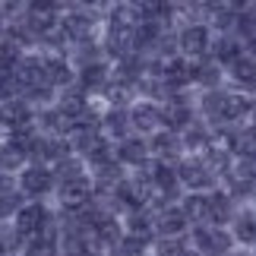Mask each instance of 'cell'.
<instances>
[{
	"mask_svg": "<svg viewBox=\"0 0 256 256\" xmlns=\"http://www.w3.org/2000/svg\"><path fill=\"white\" fill-rule=\"evenodd\" d=\"M212 28L206 22H180L174 26V42H177V54L184 57V60H202V57H209V44H212Z\"/></svg>",
	"mask_w": 256,
	"mask_h": 256,
	"instance_id": "1",
	"label": "cell"
},
{
	"mask_svg": "<svg viewBox=\"0 0 256 256\" xmlns=\"http://www.w3.org/2000/svg\"><path fill=\"white\" fill-rule=\"evenodd\" d=\"M54 186H57V180H54L51 168H42V164H26L16 174V190L22 193L26 202H51Z\"/></svg>",
	"mask_w": 256,
	"mask_h": 256,
	"instance_id": "2",
	"label": "cell"
},
{
	"mask_svg": "<svg viewBox=\"0 0 256 256\" xmlns=\"http://www.w3.org/2000/svg\"><path fill=\"white\" fill-rule=\"evenodd\" d=\"M186 244L196 256H228L234 250V240L224 228H212V224H196L186 231Z\"/></svg>",
	"mask_w": 256,
	"mask_h": 256,
	"instance_id": "3",
	"label": "cell"
},
{
	"mask_svg": "<svg viewBox=\"0 0 256 256\" xmlns=\"http://www.w3.org/2000/svg\"><path fill=\"white\" fill-rule=\"evenodd\" d=\"M51 212H54L51 202H26L22 209L10 218V228H13V234L19 240L28 244L32 238H38V231H42V224L51 218Z\"/></svg>",
	"mask_w": 256,
	"mask_h": 256,
	"instance_id": "4",
	"label": "cell"
},
{
	"mask_svg": "<svg viewBox=\"0 0 256 256\" xmlns=\"http://www.w3.org/2000/svg\"><path fill=\"white\" fill-rule=\"evenodd\" d=\"M177 184H180L184 193H212L215 186H218V177L206 168V162L184 158L177 164Z\"/></svg>",
	"mask_w": 256,
	"mask_h": 256,
	"instance_id": "5",
	"label": "cell"
},
{
	"mask_svg": "<svg viewBox=\"0 0 256 256\" xmlns=\"http://www.w3.org/2000/svg\"><path fill=\"white\" fill-rule=\"evenodd\" d=\"M126 120H130L133 136H142V140H149L152 133L162 130V104L136 98V102L126 108Z\"/></svg>",
	"mask_w": 256,
	"mask_h": 256,
	"instance_id": "6",
	"label": "cell"
},
{
	"mask_svg": "<svg viewBox=\"0 0 256 256\" xmlns=\"http://www.w3.org/2000/svg\"><path fill=\"white\" fill-rule=\"evenodd\" d=\"M42 80L48 88L64 92V88H70L76 82V70L64 54H42Z\"/></svg>",
	"mask_w": 256,
	"mask_h": 256,
	"instance_id": "7",
	"label": "cell"
},
{
	"mask_svg": "<svg viewBox=\"0 0 256 256\" xmlns=\"http://www.w3.org/2000/svg\"><path fill=\"white\" fill-rule=\"evenodd\" d=\"M149 158L152 162H164V164H180L184 162V149H180V136L171 133V130H158V133H152L149 140Z\"/></svg>",
	"mask_w": 256,
	"mask_h": 256,
	"instance_id": "8",
	"label": "cell"
},
{
	"mask_svg": "<svg viewBox=\"0 0 256 256\" xmlns=\"http://www.w3.org/2000/svg\"><path fill=\"white\" fill-rule=\"evenodd\" d=\"M114 158L124 171H136V168H146L152 158H149V142L142 136H126L114 146Z\"/></svg>",
	"mask_w": 256,
	"mask_h": 256,
	"instance_id": "9",
	"label": "cell"
},
{
	"mask_svg": "<svg viewBox=\"0 0 256 256\" xmlns=\"http://www.w3.org/2000/svg\"><path fill=\"white\" fill-rule=\"evenodd\" d=\"M35 124V111L28 108L22 98H13V102L0 104V133L10 136V133H19L26 126Z\"/></svg>",
	"mask_w": 256,
	"mask_h": 256,
	"instance_id": "10",
	"label": "cell"
},
{
	"mask_svg": "<svg viewBox=\"0 0 256 256\" xmlns=\"http://www.w3.org/2000/svg\"><path fill=\"white\" fill-rule=\"evenodd\" d=\"M206 200H209V218H206V224H212V228H224V231H228L240 206L234 202L231 196L222 190V186H215L212 193H206Z\"/></svg>",
	"mask_w": 256,
	"mask_h": 256,
	"instance_id": "11",
	"label": "cell"
},
{
	"mask_svg": "<svg viewBox=\"0 0 256 256\" xmlns=\"http://www.w3.org/2000/svg\"><path fill=\"white\" fill-rule=\"evenodd\" d=\"M152 231H155V238H186L190 224H186V218L180 215V209L174 202V206H164V209H158L152 215Z\"/></svg>",
	"mask_w": 256,
	"mask_h": 256,
	"instance_id": "12",
	"label": "cell"
},
{
	"mask_svg": "<svg viewBox=\"0 0 256 256\" xmlns=\"http://www.w3.org/2000/svg\"><path fill=\"white\" fill-rule=\"evenodd\" d=\"M231 240H234V247H244V250H253V244H256V206H240L238 215H234V222H231Z\"/></svg>",
	"mask_w": 256,
	"mask_h": 256,
	"instance_id": "13",
	"label": "cell"
},
{
	"mask_svg": "<svg viewBox=\"0 0 256 256\" xmlns=\"http://www.w3.org/2000/svg\"><path fill=\"white\" fill-rule=\"evenodd\" d=\"M108 82H111V64L108 60L88 64V66H80V70H76V86H80L88 98H98L104 92Z\"/></svg>",
	"mask_w": 256,
	"mask_h": 256,
	"instance_id": "14",
	"label": "cell"
},
{
	"mask_svg": "<svg viewBox=\"0 0 256 256\" xmlns=\"http://www.w3.org/2000/svg\"><path fill=\"white\" fill-rule=\"evenodd\" d=\"M190 82H193V92H212V88L224 86V70L215 60L202 57L190 66Z\"/></svg>",
	"mask_w": 256,
	"mask_h": 256,
	"instance_id": "15",
	"label": "cell"
},
{
	"mask_svg": "<svg viewBox=\"0 0 256 256\" xmlns=\"http://www.w3.org/2000/svg\"><path fill=\"white\" fill-rule=\"evenodd\" d=\"M88 102H92V98H88V95L82 92V88L73 82L70 88H64V92H57V98H54V108H57V111H60V114H64V117H66L70 124H76V120H80V117L86 114Z\"/></svg>",
	"mask_w": 256,
	"mask_h": 256,
	"instance_id": "16",
	"label": "cell"
},
{
	"mask_svg": "<svg viewBox=\"0 0 256 256\" xmlns=\"http://www.w3.org/2000/svg\"><path fill=\"white\" fill-rule=\"evenodd\" d=\"M190 60H184L180 54L177 57H171V60H164V66H162V82H164V88H168V95L171 92H186V88H193V82H190Z\"/></svg>",
	"mask_w": 256,
	"mask_h": 256,
	"instance_id": "17",
	"label": "cell"
},
{
	"mask_svg": "<svg viewBox=\"0 0 256 256\" xmlns=\"http://www.w3.org/2000/svg\"><path fill=\"white\" fill-rule=\"evenodd\" d=\"M209 140H212V130L206 126L202 120H196L190 130L180 133V149H184V158H202L209 152Z\"/></svg>",
	"mask_w": 256,
	"mask_h": 256,
	"instance_id": "18",
	"label": "cell"
},
{
	"mask_svg": "<svg viewBox=\"0 0 256 256\" xmlns=\"http://www.w3.org/2000/svg\"><path fill=\"white\" fill-rule=\"evenodd\" d=\"M98 130H102V136L108 142H120L126 140V136H133L130 130V120H126V111H120V108H108V111L102 114V124H98Z\"/></svg>",
	"mask_w": 256,
	"mask_h": 256,
	"instance_id": "19",
	"label": "cell"
},
{
	"mask_svg": "<svg viewBox=\"0 0 256 256\" xmlns=\"http://www.w3.org/2000/svg\"><path fill=\"white\" fill-rule=\"evenodd\" d=\"M244 57V44L238 42L234 35H215L212 44H209V60H215L224 70V66H231L234 60H240Z\"/></svg>",
	"mask_w": 256,
	"mask_h": 256,
	"instance_id": "20",
	"label": "cell"
},
{
	"mask_svg": "<svg viewBox=\"0 0 256 256\" xmlns=\"http://www.w3.org/2000/svg\"><path fill=\"white\" fill-rule=\"evenodd\" d=\"M177 209H180V215L186 218L190 228L206 224V218H209V200H206V193H184L177 200Z\"/></svg>",
	"mask_w": 256,
	"mask_h": 256,
	"instance_id": "21",
	"label": "cell"
},
{
	"mask_svg": "<svg viewBox=\"0 0 256 256\" xmlns=\"http://www.w3.org/2000/svg\"><path fill=\"white\" fill-rule=\"evenodd\" d=\"M28 164V155L19 149L16 142H10L6 136L0 140V174H10V177H16L19 171H22Z\"/></svg>",
	"mask_w": 256,
	"mask_h": 256,
	"instance_id": "22",
	"label": "cell"
},
{
	"mask_svg": "<svg viewBox=\"0 0 256 256\" xmlns=\"http://www.w3.org/2000/svg\"><path fill=\"white\" fill-rule=\"evenodd\" d=\"M51 174H54V180L60 184V180H73V177L88 174V168L82 164V158H76V155H66L64 162H57L54 168H51Z\"/></svg>",
	"mask_w": 256,
	"mask_h": 256,
	"instance_id": "23",
	"label": "cell"
},
{
	"mask_svg": "<svg viewBox=\"0 0 256 256\" xmlns=\"http://www.w3.org/2000/svg\"><path fill=\"white\" fill-rule=\"evenodd\" d=\"M186 250H190L186 238H155L149 247L152 256H184Z\"/></svg>",
	"mask_w": 256,
	"mask_h": 256,
	"instance_id": "24",
	"label": "cell"
},
{
	"mask_svg": "<svg viewBox=\"0 0 256 256\" xmlns=\"http://www.w3.org/2000/svg\"><path fill=\"white\" fill-rule=\"evenodd\" d=\"M149 247H152V240H142V238H130V234H124V240L117 244L114 256H152Z\"/></svg>",
	"mask_w": 256,
	"mask_h": 256,
	"instance_id": "25",
	"label": "cell"
},
{
	"mask_svg": "<svg viewBox=\"0 0 256 256\" xmlns=\"http://www.w3.org/2000/svg\"><path fill=\"white\" fill-rule=\"evenodd\" d=\"M19 256H60V250H57V244H48L42 238H32L22 247V253H19Z\"/></svg>",
	"mask_w": 256,
	"mask_h": 256,
	"instance_id": "26",
	"label": "cell"
},
{
	"mask_svg": "<svg viewBox=\"0 0 256 256\" xmlns=\"http://www.w3.org/2000/svg\"><path fill=\"white\" fill-rule=\"evenodd\" d=\"M22 92H19V86L13 76H0V104H6V102H13V98H19Z\"/></svg>",
	"mask_w": 256,
	"mask_h": 256,
	"instance_id": "27",
	"label": "cell"
},
{
	"mask_svg": "<svg viewBox=\"0 0 256 256\" xmlns=\"http://www.w3.org/2000/svg\"><path fill=\"white\" fill-rule=\"evenodd\" d=\"M250 104H253V114H256V92L250 95Z\"/></svg>",
	"mask_w": 256,
	"mask_h": 256,
	"instance_id": "28",
	"label": "cell"
}]
</instances>
